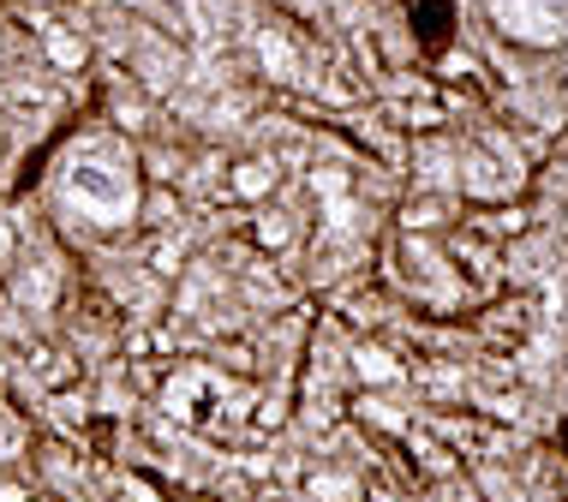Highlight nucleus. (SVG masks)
I'll return each mask as SVG.
<instances>
[{
    "instance_id": "nucleus-1",
    "label": "nucleus",
    "mask_w": 568,
    "mask_h": 502,
    "mask_svg": "<svg viewBox=\"0 0 568 502\" xmlns=\"http://www.w3.org/2000/svg\"><path fill=\"white\" fill-rule=\"evenodd\" d=\"M402 12H407V30H413V42H419L425 60H443L455 49V30H460L455 0H402Z\"/></svg>"
},
{
    "instance_id": "nucleus-2",
    "label": "nucleus",
    "mask_w": 568,
    "mask_h": 502,
    "mask_svg": "<svg viewBox=\"0 0 568 502\" xmlns=\"http://www.w3.org/2000/svg\"><path fill=\"white\" fill-rule=\"evenodd\" d=\"M550 443H557V461L568 467V413L557 419V431H550Z\"/></svg>"
}]
</instances>
